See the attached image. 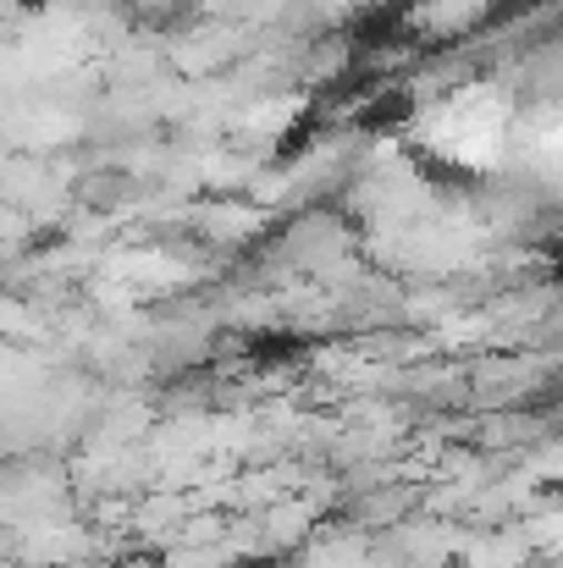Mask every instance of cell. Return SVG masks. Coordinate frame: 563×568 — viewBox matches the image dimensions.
I'll return each instance as SVG.
<instances>
[{"mask_svg": "<svg viewBox=\"0 0 563 568\" xmlns=\"http://www.w3.org/2000/svg\"><path fill=\"white\" fill-rule=\"evenodd\" d=\"M509 128H514V105L486 89V83H470L448 100H436L425 116H420V133L414 144L436 161V166H453V172H486L503 161L509 150Z\"/></svg>", "mask_w": 563, "mask_h": 568, "instance_id": "obj_1", "label": "cell"}]
</instances>
